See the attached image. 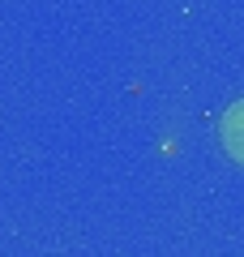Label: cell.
I'll use <instances>...</instances> for the list:
<instances>
[{
	"label": "cell",
	"instance_id": "obj_1",
	"mask_svg": "<svg viewBox=\"0 0 244 257\" xmlns=\"http://www.w3.org/2000/svg\"><path fill=\"white\" fill-rule=\"evenodd\" d=\"M218 138H223V150L231 163H244V99L231 103L223 111V124H218Z\"/></svg>",
	"mask_w": 244,
	"mask_h": 257
}]
</instances>
